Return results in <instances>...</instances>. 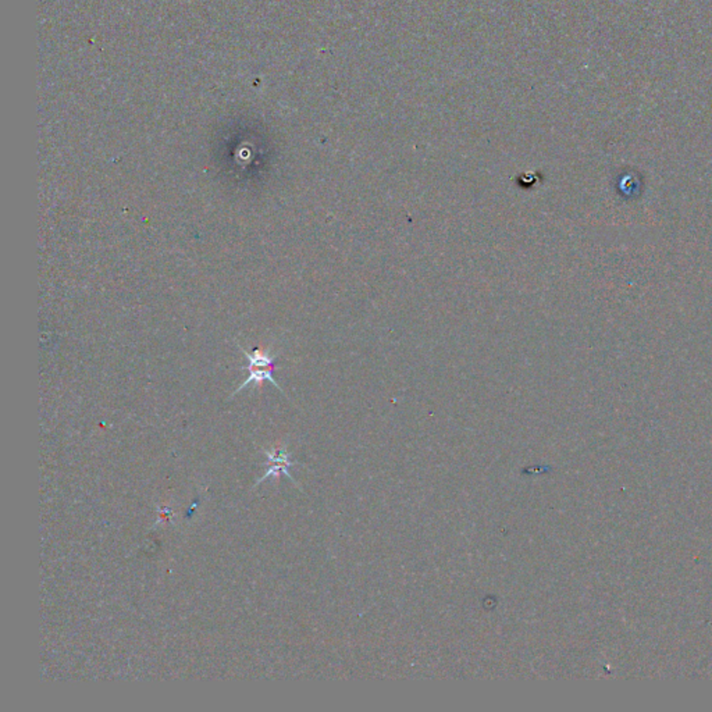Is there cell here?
Returning <instances> with one entry per match:
<instances>
[{
	"instance_id": "1",
	"label": "cell",
	"mask_w": 712,
	"mask_h": 712,
	"mask_svg": "<svg viewBox=\"0 0 712 712\" xmlns=\"http://www.w3.org/2000/svg\"><path fill=\"white\" fill-rule=\"evenodd\" d=\"M239 350L249 360V364L246 366V370L249 371V377L232 392V395H235L239 391H242L251 383H255L258 385L259 391H262V387H263L265 381H270L276 388H279L283 392V390L279 385V383L273 378L276 355H272L267 350H263V348H256L253 351V354L246 353L242 347H239Z\"/></svg>"
},
{
	"instance_id": "2",
	"label": "cell",
	"mask_w": 712,
	"mask_h": 712,
	"mask_svg": "<svg viewBox=\"0 0 712 712\" xmlns=\"http://www.w3.org/2000/svg\"><path fill=\"white\" fill-rule=\"evenodd\" d=\"M263 454L267 457V461L272 465H270L269 470L265 473V476L256 482V484H260L263 480H266L270 476H274L276 479H279L281 473L287 475L294 482L291 473L288 472V468L295 465V462H291L288 459V452L285 451V448H274L273 451H263Z\"/></svg>"
}]
</instances>
